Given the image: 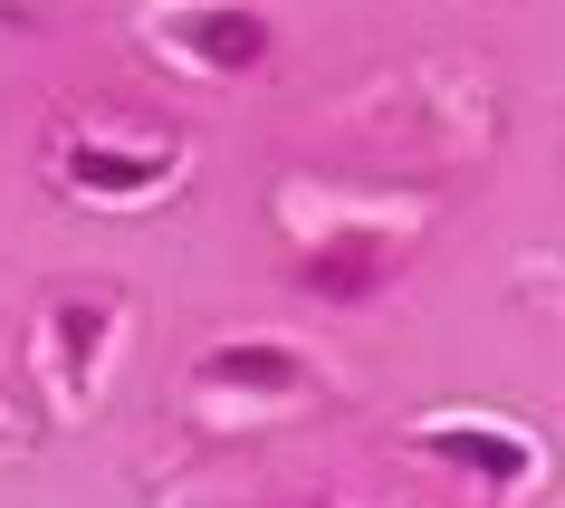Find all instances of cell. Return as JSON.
<instances>
[{"label":"cell","instance_id":"cell-1","mask_svg":"<svg viewBox=\"0 0 565 508\" xmlns=\"http://www.w3.org/2000/svg\"><path fill=\"white\" fill-rule=\"evenodd\" d=\"M145 20H153V49H173L202 77H249L278 49V20H268L259 0H153Z\"/></svg>","mask_w":565,"mask_h":508},{"label":"cell","instance_id":"cell-4","mask_svg":"<svg viewBox=\"0 0 565 508\" xmlns=\"http://www.w3.org/2000/svg\"><path fill=\"white\" fill-rule=\"evenodd\" d=\"M413 442L431 451V461H450V470L489 479V489L536 479V442H527V432H508V422H489V413H441V422H422Z\"/></svg>","mask_w":565,"mask_h":508},{"label":"cell","instance_id":"cell-6","mask_svg":"<svg viewBox=\"0 0 565 508\" xmlns=\"http://www.w3.org/2000/svg\"><path fill=\"white\" fill-rule=\"evenodd\" d=\"M307 384H317V364H307L298 346H268V336H249V346H211V356H202V393H239V403H298Z\"/></svg>","mask_w":565,"mask_h":508},{"label":"cell","instance_id":"cell-2","mask_svg":"<svg viewBox=\"0 0 565 508\" xmlns=\"http://www.w3.org/2000/svg\"><path fill=\"white\" fill-rule=\"evenodd\" d=\"M182 154L173 145H125V135H58V182L87 202H153L173 192Z\"/></svg>","mask_w":565,"mask_h":508},{"label":"cell","instance_id":"cell-5","mask_svg":"<svg viewBox=\"0 0 565 508\" xmlns=\"http://www.w3.org/2000/svg\"><path fill=\"white\" fill-rule=\"evenodd\" d=\"M307 288V298H327V307H364V298H384L393 288V240L374 231H335L317 240V250H298V269H288Z\"/></svg>","mask_w":565,"mask_h":508},{"label":"cell","instance_id":"cell-3","mask_svg":"<svg viewBox=\"0 0 565 508\" xmlns=\"http://www.w3.org/2000/svg\"><path fill=\"white\" fill-rule=\"evenodd\" d=\"M116 288H67L49 307V336H39V356H49V393L58 403H96V374H106V346H116Z\"/></svg>","mask_w":565,"mask_h":508}]
</instances>
